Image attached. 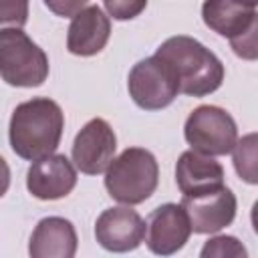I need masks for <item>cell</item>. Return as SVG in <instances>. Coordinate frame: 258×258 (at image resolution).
I'll list each match as a JSON object with an SVG mask.
<instances>
[{"instance_id":"6da1fadb","label":"cell","mask_w":258,"mask_h":258,"mask_svg":"<svg viewBox=\"0 0 258 258\" xmlns=\"http://www.w3.org/2000/svg\"><path fill=\"white\" fill-rule=\"evenodd\" d=\"M62 129L64 113L60 105L48 97H32L12 111L8 141L18 157L38 161L56 151Z\"/></svg>"},{"instance_id":"7a4b0ae2","label":"cell","mask_w":258,"mask_h":258,"mask_svg":"<svg viewBox=\"0 0 258 258\" xmlns=\"http://www.w3.org/2000/svg\"><path fill=\"white\" fill-rule=\"evenodd\" d=\"M155 56L171 67L177 77L179 93L189 97H206L216 93L224 83V64L222 60L200 40L177 34L163 40Z\"/></svg>"},{"instance_id":"3957f363","label":"cell","mask_w":258,"mask_h":258,"mask_svg":"<svg viewBox=\"0 0 258 258\" xmlns=\"http://www.w3.org/2000/svg\"><path fill=\"white\" fill-rule=\"evenodd\" d=\"M159 183V165L155 155L143 147H127L105 171L107 194L123 204L137 206L153 196Z\"/></svg>"},{"instance_id":"277c9868","label":"cell","mask_w":258,"mask_h":258,"mask_svg":"<svg viewBox=\"0 0 258 258\" xmlns=\"http://www.w3.org/2000/svg\"><path fill=\"white\" fill-rule=\"evenodd\" d=\"M46 52L22 30H0V77L10 87H40L48 77Z\"/></svg>"},{"instance_id":"5b68a950","label":"cell","mask_w":258,"mask_h":258,"mask_svg":"<svg viewBox=\"0 0 258 258\" xmlns=\"http://www.w3.org/2000/svg\"><path fill=\"white\" fill-rule=\"evenodd\" d=\"M202 18L208 28L230 40L232 50L240 58L254 60L258 56V16L254 4L208 0L202 4Z\"/></svg>"},{"instance_id":"8992f818","label":"cell","mask_w":258,"mask_h":258,"mask_svg":"<svg viewBox=\"0 0 258 258\" xmlns=\"http://www.w3.org/2000/svg\"><path fill=\"white\" fill-rule=\"evenodd\" d=\"M183 137L191 145V151L218 157L232 153L238 141V127L226 109L218 105H200L187 115Z\"/></svg>"},{"instance_id":"52a82bcc","label":"cell","mask_w":258,"mask_h":258,"mask_svg":"<svg viewBox=\"0 0 258 258\" xmlns=\"http://www.w3.org/2000/svg\"><path fill=\"white\" fill-rule=\"evenodd\" d=\"M127 89L133 103L143 111H161L179 95L175 73L161 58L147 56L135 62L127 77Z\"/></svg>"},{"instance_id":"ba28073f","label":"cell","mask_w":258,"mask_h":258,"mask_svg":"<svg viewBox=\"0 0 258 258\" xmlns=\"http://www.w3.org/2000/svg\"><path fill=\"white\" fill-rule=\"evenodd\" d=\"M115 151L117 137L113 127L105 119L95 117L81 127L73 141V165L87 175H99L107 171L109 163L115 159Z\"/></svg>"},{"instance_id":"9c48e42d","label":"cell","mask_w":258,"mask_h":258,"mask_svg":"<svg viewBox=\"0 0 258 258\" xmlns=\"http://www.w3.org/2000/svg\"><path fill=\"white\" fill-rule=\"evenodd\" d=\"M95 238L107 252H133L145 240V222L129 206L107 208L95 222Z\"/></svg>"},{"instance_id":"30bf717a","label":"cell","mask_w":258,"mask_h":258,"mask_svg":"<svg viewBox=\"0 0 258 258\" xmlns=\"http://www.w3.org/2000/svg\"><path fill=\"white\" fill-rule=\"evenodd\" d=\"M189 220L179 204H163L155 208L145 222V244L155 256H173L189 240Z\"/></svg>"},{"instance_id":"8fae6325","label":"cell","mask_w":258,"mask_h":258,"mask_svg":"<svg viewBox=\"0 0 258 258\" xmlns=\"http://www.w3.org/2000/svg\"><path fill=\"white\" fill-rule=\"evenodd\" d=\"M179 206L183 208L194 234H218L234 222L238 200L234 191L224 185L204 196L181 198Z\"/></svg>"},{"instance_id":"7c38bea8","label":"cell","mask_w":258,"mask_h":258,"mask_svg":"<svg viewBox=\"0 0 258 258\" xmlns=\"http://www.w3.org/2000/svg\"><path fill=\"white\" fill-rule=\"evenodd\" d=\"M77 185V167L60 153H52L32 165L26 171V189L36 200L52 202L67 198Z\"/></svg>"},{"instance_id":"4fadbf2b","label":"cell","mask_w":258,"mask_h":258,"mask_svg":"<svg viewBox=\"0 0 258 258\" xmlns=\"http://www.w3.org/2000/svg\"><path fill=\"white\" fill-rule=\"evenodd\" d=\"M111 36V20L99 4H87L79 10L67 30V50L75 56L99 54Z\"/></svg>"},{"instance_id":"5bb4252c","label":"cell","mask_w":258,"mask_h":258,"mask_svg":"<svg viewBox=\"0 0 258 258\" xmlns=\"http://www.w3.org/2000/svg\"><path fill=\"white\" fill-rule=\"evenodd\" d=\"M224 167L214 157L183 151L175 163V183L183 198H196L224 187Z\"/></svg>"},{"instance_id":"9a60e30c","label":"cell","mask_w":258,"mask_h":258,"mask_svg":"<svg viewBox=\"0 0 258 258\" xmlns=\"http://www.w3.org/2000/svg\"><path fill=\"white\" fill-rule=\"evenodd\" d=\"M79 248V236L71 220L60 216L42 218L28 242L30 258H75Z\"/></svg>"},{"instance_id":"2e32d148","label":"cell","mask_w":258,"mask_h":258,"mask_svg":"<svg viewBox=\"0 0 258 258\" xmlns=\"http://www.w3.org/2000/svg\"><path fill=\"white\" fill-rule=\"evenodd\" d=\"M234 167L236 173L246 181V183H256V135L248 133L234 145Z\"/></svg>"},{"instance_id":"e0dca14e","label":"cell","mask_w":258,"mask_h":258,"mask_svg":"<svg viewBox=\"0 0 258 258\" xmlns=\"http://www.w3.org/2000/svg\"><path fill=\"white\" fill-rule=\"evenodd\" d=\"M200 258H248V250L236 236L220 234L204 242Z\"/></svg>"},{"instance_id":"ac0fdd59","label":"cell","mask_w":258,"mask_h":258,"mask_svg":"<svg viewBox=\"0 0 258 258\" xmlns=\"http://www.w3.org/2000/svg\"><path fill=\"white\" fill-rule=\"evenodd\" d=\"M28 22L26 0H0V30L22 28Z\"/></svg>"},{"instance_id":"d6986e66","label":"cell","mask_w":258,"mask_h":258,"mask_svg":"<svg viewBox=\"0 0 258 258\" xmlns=\"http://www.w3.org/2000/svg\"><path fill=\"white\" fill-rule=\"evenodd\" d=\"M105 10L115 18V20H131L135 18L141 10H145L147 2H127V0H107L105 4Z\"/></svg>"},{"instance_id":"ffe728a7","label":"cell","mask_w":258,"mask_h":258,"mask_svg":"<svg viewBox=\"0 0 258 258\" xmlns=\"http://www.w3.org/2000/svg\"><path fill=\"white\" fill-rule=\"evenodd\" d=\"M46 4V8H50L52 12H56L58 16H75L79 10H83L85 6H87V2L85 0H81V2H71V4H58V2H44Z\"/></svg>"},{"instance_id":"44dd1931","label":"cell","mask_w":258,"mask_h":258,"mask_svg":"<svg viewBox=\"0 0 258 258\" xmlns=\"http://www.w3.org/2000/svg\"><path fill=\"white\" fill-rule=\"evenodd\" d=\"M8 187H10V167L6 159L0 155V198L8 191Z\"/></svg>"}]
</instances>
